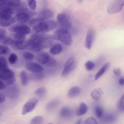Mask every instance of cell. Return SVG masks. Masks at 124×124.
I'll use <instances>...</instances> for the list:
<instances>
[{
	"label": "cell",
	"instance_id": "74e56055",
	"mask_svg": "<svg viewBox=\"0 0 124 124\" xmlns=\"http://www.w3.org/2000/svg\"><path fill=\"white\" fill-rule=\"evenodd\" d=\"M57 62L53 58L50 57L46 65L48 66L54 67L56 65Z\"/></svg>",
	"mask_w": 124,
	"mask_h": 124
},
{
	"label": "cell",
	"instance_id": "d590c367",
	"mask_svg": "<svg viewBox=\"0 0 124 124\" xmlns=\"http://www.w3.org/2000/svg\"><path fill=\"white\" fill-rule=\"evenodd\" d=\"M17 59V55L14 53H12L9 55L8 58V61L11 64L15 63Z\"/></svg>",
	"mask_w": 124,
	"mask_h": 124
},
{
	"label": "cell",
	"instance_id": "8d00e7d4",
	"mask_svg": "<svg viewBox=\"0 0 124 124\" xmlns=\"http://www.w3.org/2000/svg\"><path fill=\"white\" fill-rule=\"evenodd\" d=\"M27 2L30 8L32 10H35L36 8V2L35 0H28Z\"/></svg>",
	"mask_w": 124,
	"mask_h": 124
},
{
	"label": "cell",
	"instance_id": "4316f807",
	"mask_svg": "<svg viewBox=\"0 0 124 124\" xmlns=\"http://www.w3.org/2000/svg\"><path fill=\"white\" fill-rule=\"evenodd\" d=\"M118 110L121 112L124 111V95H122L118 101L116 105Z\"/></svg>",
	"mask_w": 124,
	"mask_h": 124
},
{
	"label": "cell",
	"instance_id": "e0dca14e",
	"mask_svg": "<svg viewBox=\"0 0 124 124\" xmlns=\"http://www.w3.org/2000/svg\"><path fill=\"white\" fill-rule=\"evenodd\" d=\"M53 11L49 9H45L40 13L39 18L45 20L51 18L54 15Z\"/></svg>",
	"mask_w": 124,
	"mask_h": 124
},
{
	"label": "cell",
	"instance_id": "f546056e",
	"mask_svg": "<svg viewBox=\"0 0 124 124\" xmlns=\"http://www.w3.org/2000/svg\"><path fill=\"white\" fill-rule=\"evenodd\" d=\"M47 91L44 87H42L37 88L36 90L35 93L39 96H42L45 95Z\"/></svg>",
	"mask_w": 124,
	"mask_h": 124
},
{
	"label": "cell",
	"instance_id": "6da1fadb",
	"mask_svg": "<svg viewBox=\"0 0 124 124\" xmlns=\"http://www.w3.org/2000/svg\"><path fill=\"white\" fill-rule=\"evenodd\" d=\"M54 39V36L51 35L36 33L32 35L26 41L27 47L33 52H38L43 48H49Z\"/></svg>",
	"mask_w": 124,
	"mask_h": 124
},
{
	"label": "cell",
	"instance_id": "484cf974",
	"mask_svg": "<svg viewBox=\"0 0 124 124\" xmlns=\"http://www.w3.org/2000/svg\"><path fill=\"white\" fill-rule=\"evenodd\" d=\"M59 101L55 100L52 101L46 105V109L48 110H51L55 108L59 105Z\"/></svg>",
	"mask_w": 124,
	"mask_h": 124
},
{
	"label": "cell",
	"instance_id": "c3c4849f",
	"mask_svg": "<svg viewBox=\"0 0 124 124\" xmlns=\"http://www.w3.org/2000/svg\"><path fill=\"white\" fill-rule=\"evenodd\" d=\"M119 84L122 85H124V77H121L119 79Z\"/></svg>",
	"mask_w": 124,
	"mask_h": 124
},
{
	"label": "cell",
	"instance_id": "4dcf8cb0",
	"mask_svg": "<svg viewBox=\"0 0 124 124\" xmlns=\"http://www.w3.org/2000/svg\"><path fill=\"white\" fill-rule=\"evenodd\" d=\"M95 114L97 117L98 118L101 117L103 114V110L101 106H96L94 108Z\"/></svg>",
	"mask_w": 124,
	"mask_h": 124
},
{
	"label": "cell",
	"instance_id": "f907efd6",
	"mask_svg": "<svg viewBox=\"0 0 124 124\" xmlns=\"http://www.w3.org/2000/svg\"><path fill=\"white\" fill-rule=\"evenodd\" d=\"M47 124H53V123H49Z\"/></svg>",
	"mask_w": 124,
	"mask_h": 124
},
{
	"label": "cell",
	"instance_id": "7a4b0ae2",
	"mask_svg": "<svg viewBox=\"0 0 124 124\" xmlns=\"http://www.w3.org/2000/svg\"><path fill=\"white\" fill-rule=\"evenodd\" d=\"M29 25L36 33H44L49 31L57 25V22L52 20H45L39 18L31 20Z\"/></svg>",
	"mask_w": 124,
	"mask_h": 124
},
{
	"label": "cell",
	"instance_id": "ac0fdd59",
	"mask_svg": "<svg viewBox=\"0 0 124 124\" xmlns=\"http://www.w3.org/2000/svg\"><path fill=\"white\" fill-rule=\"evenodd\" d=\"M81 88L78 86H74L71 88L68 92V95L70 98H74L78 96L81 92Z\"/></svg>",
	"mask_w": 124,
	"mask_h": 124
},
{
	"label": "cell",
	"instance_id": "b9f144b4",
	"mask_svg": "<svg viewBox=\"0 0 124 124\" xmlns=\"http://www.w3.org/2000/svg\"><path fill=\"white\" fill-rule=\"evenodd\" d=\"M6 33L5 30L0 28V42L6 36Z\"/></svg>",
	"mask_w": 124,
	"mask_h": 124
},
{
	"label": "cell",
	"instance_id": "60d3db41",
	"mask_svg": "<svg viewBox=\"0 0 124 124\" xmlns=\"http://www.w3.org/2000/svg\"><path fill=\"white\" fill-rule=\"evenodd\" d=\"M14 37L16 39L25 40L26 37L25 35L16 33L14 35Z\"/></svg>",
	"mask_w": 124,
	"mask_h": 124
},
{
	"label": "cell",
	"instance_id": "bcb514c9",
	"mask_svg": "<svg viewBox=\"0 0 124 124\" xmlns=\"http://www.w3.org/2000/svg\"><path fill=\"white\" fill-rule=\"evenodd\" d=\"M6 86L3 82L0 80V90L4 89L5 87Z\"/></svg>",
	"mask_w": 124,
	"mask_h": 124
},
{
	"label": "cell",
	"instance_id": "7c38bea8",
	"mask_svg": "<svg viewBox=\"0 0 124 124\" xmlns=\"http://www.w3.org/2000/svg\"><path fill=\"white\" fill-rule=\"evenodd\" d=\"M15 73L8 67L0 70V78L6 81L14 78Z\"/></svg>",
	"mask_w": 124,
	"mask_h": 124
},
{
	"label": "cell",
	"instance_id": "2e32d148",
	"mask_svg": "<svg viewBox=\"0 0 124 124\" xmlns=\"http://www.w3.org/2000/svg\"><path fill=\"white\" fill-rule=\"evenodd\" d=\"M103 93L102 89L100 88H97L92 90L91 93L90 95L93 99L98 101L101 98Z\"/></svg>",
	"mask_w": 124,
	"mask_h": 124
},
{
	"label": "cell",
	"instance_id": "30bf717a",
	"mask_svg": "<svg viewBox=\"0 0 124 124\" xmlns=\"http://www.w3.org/2000/svg\"><path fill=\"white\" fill-rule=\"evenodd\" d=\"M10 45L16 50H23L27 47L26 42L23 40L12 39Z\"/></svg>",
	"mask_w": 124,
	"mask_h": 124
},
{
	"label": "cell",
	"instance_id": "ee69618b",
	"mask_svg": "<svg viewBox=\"0 0 124 124\" xmlns=\"http://www.w3.org/2000/svg\"><path fill=\"white\" fill-rule=\"evenodd\" d=\"M6 0H0V8L6 7Z\"/></svg>",
	"mask_w": 124,
	"mask_h": 124
},
{
	"label": "cell",
	"instance_id": "7402d4cb",
	"mask_svg": "<svg viewBox=\"0 0 124 124\" xmlns=\"http://www.w3.org/2000/svg\"><path fill=\"white\" fill-rule=\"evenodd\" d=\"M62 47L60 44L56 43L51 47L50 49V52L52 54L56 55L60 54L62 50Z\"/></svg>",
	"mask_w": 124,
	"mask_h": 124
},
{
	"label": "cell",
	"instance_id": "603a6c76",
	"mask_svg": "<svg viewBox=\"0 0 124 124\" xmlns=\"http://www.w3.org/2000/svg\"><path fill=\"white\" fill-rule=\"evenodd\" d=\"M72 114L71 110L67 107H63L61 109L60 112L61 116L63 118L70 117L71 116Z\"/></svg>",
	"mask_w": 124,
	"mask_h": 124
},
{
	"label": "cell",
	"instance_id": "ba28073f",
	"mask_svg": "<svg viewBox=\"0 0 124 124\" xmlns=\"http://www.w3.org/2000/svg\"><path fill=\"white\" fill-rule=\"evenodd\" d=\"M57 19L58 22L64 29L68 30L71 28V24L70 19L66 14L63 13L59 14L57 16Z\"/></svg>",
	"mask_w": 124,
	"mask_h": 124
},
{
	"label": "cell",
	"instance_id": "7bdbcfd3",
	"mask_svg": "<svg viewBox=\"0 0 124 124\" xmlns=\"http://www.w3.org/2000/svg\"><path fill=\"white\" fill-rule=\"evenodd\" d=\"M113 71L115 75L117 76H119L121 73V69L118 68H114L113 70Z\"/></svg>",
	"mask_w": 124,
	"mask_h": 124
},
{
	"label": "cell",
	"instance_id": "d6986e66",
	"mask_svg": "<svg viewBox=\"0 0 124 124\" xmlns=\"http://www.w3.org/2000/svg\"><path fill=\"white\" fill-rule=\"evenodd\" d=\"M14 18L12 17L0 19V26L3 27H7L11 26L15 21Z\"/></svg>",
	"mask_w": 124,
	"mask_h": 124
},
{
	"label": "cell",
	"instance_id": "7dc6e473",
	"mask_svg": "<svg viewBox=\"0 0 124 124\" xmlns=\"http://www.w3.org/2000/svg\"><path fill=\"white\" fill-rule=\"evenodd\" d=\"M15 81V79L14 78L6 81V82L7 84L11 85Z\"/></svg>",
	"mask_w": 124,
	"mask_h": 124
},
{
	"label": "cell",
	"instance_id": "52a82bcc",
	"mask_svg": "<svg viewBox=\"0 0 124 124\" xmlns=\"http://www.w3.org/2000/svg\"><path fill=\"white\" fill-rule=\"evenodd\" d=\"M9 30L11 32L20 33L25 35L29 34L31 32V29L29 27L21 24L14 25L9 28Z\"/></svg>",
	"mask_w": 124,
	"mask_h": 124
},
{
	"label": "cell",
	"instance_id": "f6af8a7d",
	"mask_svg": "<svg viewBox=\"0 0 124 124\" xmlns=\"http://www.w3.org/2000/svg\"><path fill=\"white\" fill-rule=\"evenodd\" d=\"M5 97L4 95L0 93V103H2L5 101Z\"/></svg>",
	"mask_w": 124,
	"mask_h": 124
},
{
	"label": "cell",
	"instance_id": "3957f363",
	"mask_svg": "<svg viewBox=\"0 0 124 124\" xmlns=\"http://www.w3.org/2000/svg\"><path fill=\"white\" fill-rule=\"evenodd\" d=\"M54 37V39L60 41L66 46H70L72 44L73 39L71 34L66 29H58L55 32Z\"/></svg>",
	"mask_w": 124,
	"mask_h": 124
},
{
	"label": "cell",
	"instance_id": "836d02e7",
	"mask_svg": "<svg viewBox=\"0 0 124 124\" xmlns=\"http://www.w3.org/2000/svg\"><path fill=\"white\" fill-rule=\"evenodd\" d=\"M116 119L115 116L111 115H107L105 116L103 120L105 122L108 123H112L115 122Z\"/></svg>",
	"mask_w": 124,
	"mask_h": 124
},
{
	"label": "cell",
	"instance_id": "9a60e30c",
	"mask_svg": "<svg viewBox=\"0 0 124 124\" xmlns=\"http://www.w3.org/2000/svg\"><path fill=\"white\" fill-rule=\"evenodd\" d=\"M13 13L11 8L5 7L0 8V19L12 17Z\"/></svg>",
	"mask_w": 124,
	"mask_h": 124
},
{
	"label": "cell",
	"instance_id": "8fae6325",
	"mask_svg": "<svg viewBox=\"0 0 124 124\" xmlns=\"http://www.w3.org/2000/svg\"><path fill=\"white\" fill-rule=\"evenodd\" d=\"M25 67L28 70L33 73L41 72L43 70L41 65L35 62H27L25 64Z\"/></svg>",
	"mask_w": 124,
	"mask_h": 124
},
{
	"label": "cell",
	"instance_id": "681fc988",
	"mask_svg": "<svg viewBox=\"0 0 124 124\" xmlns=\"http://www.w3.org/2000/svg\"><path fill=\"white\" fill-rule=\"evenodd\" d=\"M82 119H79L76 123L75 124H81Z\"/></svg>",
	"mask_w": 124,
	"mask_h": 124
},
{
	"label": "cell",
	"instance_id": "d6a6232c",
	"mask_svg": "<svg viewBox=\"0 0 124 124\" xmlns=\"http://www.w3.org/2000/svg\"><path fill=\"white\" fill-rule=\"evenodd\" d=\"M23 56L26 60L29 62L32 61L34 58V54L29 52H26L24 53L23 54Z\"/></svg>",
	"mask_w": 124,
	"mask_h": 124
},
{
	"label": "cell",
	"instance_id": "83f0119b",
	"mask_svg": "<svg viewBox=\"0 0 124 124\" xmlns=\"http://www.w3.org/2000/svg\"><path fill=\"white\" fill-rule=\"evenodd\" d=\"M44 77V74L41 72L33 73L31 76V79L34 80L39 81L42 80Z\"/></svg>",
	"mask_w": 124,
	"mask_h": 124
},
{
	"label": "cell",
	"instance_id": "e575fe53",
	"mask_svg": "<svg viewBox=\"0 0 124 124\" xmlns=\"http://www.w3.org/2000/svg\"><path fill=\"white\" fill-rule=\"evenodd\" d=\"M94 63L91 61H88L86 62L85 66L87 70L90 71L92 70L95 67Z\"/></svg>",
	"mask_w": 124,
	"mask_h": 124
},
{
	"label": "cell",
	"instance_id": "5bb4252c",
	"mask_svg": "<svg viewBox=\"0 0 124 124\" xmlns=\"http://www.w3.org/2000/svg\"><path fill=\"white\" fill-rule=\"evenodd\" d=\"M30 17L28 13L25 12H21L17 14L14 19L15 21L23 23L28 21L30 19Z\"/></svg>",
	"mask_w": 124,
	"mask_h": 124
},
{
	"label": "cell",
	"instance_id": "44dd1931",
	"mask_svg": "<svg viewBox=\"0 0 124 124\" xmlns=\"http://www.w3.org/2000/svg\"><path fill=\"white\" fill-rule=\"evenodd\" d=\"M110 66L109 63H107L104 64L98 71L94 77L95 81L97 80L107 70Z\"/></svg>",
	"mask_w": 124,
	"mask_h": 124
},
{
	"label": "cell",
	"instance_id": "d4e9b609",
	"mask_svg": "<svg viewBox=\"0 0 124 124\" xmlns=\"http://www.w3.org/2000/svg\"><path fill=\"white\" fill-rule=\"evenodd\" d=\"M20 76L22 85L23 86L27 85L28 83V78L26 73L24 71H22L20 72Z\"/></svg>",
	"mask_w": 124,
	"mask_h": 124
},
{
	"label": "cell",
	"instance_id": "8992f818",
	"mask_svg": "<svg viewBox=\"0 0 124 124\" xmlns=\"http://www.w3.org/2000/svg\"><path fill=\"white\" fill-rule=\"evenodd\" d=\"M38 102V99L35 98H31L24 105L22 109V114L25 115L31 112L36 107Z\"/></svg>",
	"mask_w": 124,
	"mask_h": 124
},
{
	"label": "cell",
	"instance_id": "cb8c5ba5",
	"mask_svg": "<svg viewBox=\"0 0 124 124\" xmlns=\"http://www.w3.org/2000/svg\"><path fill=\"white\" fill-rule=\"evenodd\" d=\"M21 4V2L20 0H6V7L12 8L19 7L20 6Z\"/></svg>",
	"mask_w": 124,
	"mask_h": 124
},
{
	"label": "cell",
	"instance_id": "ab89813d",
	"mask_svg": "<svg viewBox=\"0 0 124 124\" xmlns=\"http://www.w3.org/2000/svg\"><path fill=\"white\" fill-rule=\"evenodd\" d=\"M84 124H97L95 119L93 117H90L87 118L84 122Z\"/></svg>",
	"mask_w": 124,
	"mask_h": 124
},
{
	"label": "cell",
	"instance_id": "9c48e42d",
	"mask_svg": "<svg viewBox=\"0 0 124 124\" xmlns=\"http://www.w3.org/2000/svg\"><path fill=\"white\" fill-rule=\"evenodd\" d=\"M95 37L94 31L92 28L89 29L87 32L85 43V46L88 49H91Z\"/></svg>",
	"mask_w": 124,
	"mask_h": 124
},
{
	"label": "cell",
	"instance_id": "277c9868",
	"mask_svg": "<svg viewBox=\"0 0 124 124\" xmlns=\"http://www.w3.org/2000/svg\"><path fill=\"white\" fill-rule=\"evenodd\" d=\"M124 5L123 0H112L108 4L107 11L110 14H113L121 11Z\"/></svg>",
	"mask_w": 124,
	"mask_h": 124
},
{
	"label": "cell",
	"instance_id": "f1b7e54d",
	"mask_svg": "<svg viewBox=\"0 0 124 124\" xmlns=\"http://www.w3.org/2000/svg\"><path fill=\"white\" fill-rule=\"evenodd\" d=\"M43 121V117L40 116L33 117L30 122V124H42Z\"/></svg>",
	"mask_w": 124,
	"mask_h": 124
},
{
	"label": "cell",
	"instance_id": "1f68e13d",
	"mask_svg": "<svg viewBox=\"0 0 124 124\" xmlns=\"http://www.w3.org/2000/svg\"><path fill=\"white\" fill-rule=\"evenodd\" d=\"M8 67L6 59L3 56L0 55V70Z\"/></svg>",
	"mask_w": 124,
	"mask_h": 124
},
{
	"label": "cell",
	"instance_id": "f35d334b",
	"mask_svg": "<svg viewBox=\"0 0 124 124\" xmlns=\"http://www.w3.org/2000/svg\"><path fill=\"white\" fill-rule=\"evenodd\" d=\"M8 48L5 46L0 45V55L7 54L8 52Z\"/></svg>",
	"mask_w": 124,
	"mask_h": 124
},
{
	"label": "cell",
	"instance_id": "ffe728a7",
	"mask_svg": "<svg viewBox=\"0 0 124 124\" xmlns=\"http://www.w3.org/2000/svg\"><path fill=\"white\" fill-rule=\"evenodd\" d=\"M87 110L88 108L84 102H81L76 111V115L78 116L84 115L86 113Z\"/></svg>",
	"mask_w": 124,
	"mask_h": 124
},
{
	"label": "cell",
	"instance_id": "4fadbf2b",
	"mask_svg": "<svg viewBox=\"0 0 124 124\" xmlns=\"http://www.w3.org/2000/svg\"><path fill=\"white\" fill-rule=\"evenodd\" d=\"M50 56L46 52L44 51L40 52L37 55L36 59L37 61L41 64H45L48 62Z\"/></svg>",
	"mask_w": 124,
	"mask_h": 124
},
{
	"label": "cell",
	"instance_id": "5b68a950",
	"mask_svg": "<svg viewBox=\"0 0 124 124\" xmlns=\"http://www.w3.org/2000/svg\"><path fill=\"white\" fill-rule=\"evenodd\" d=\"M78 62L74 57L69 58L65 63L64 69L61 74L62 77H65L69 74L77 67Z\"/></svg>",
	"mask_w": 124,
	"mask_h": 124
}]
</instances>
